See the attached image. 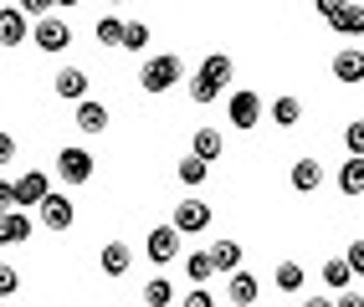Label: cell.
I'll return each instance as SVG.
<instances>
[{
	"label": "cell",
	"instance_id": "obj_1",
	"mask_svg": "<svg viewBox=\"0 0 364 307\" xmlns=\"http://www.w3.org/2000/svg\"><path fill=\"white\" fill-rule=\"evenodd\" d=\"M180 77H185V67H180L175 52H159V57H149V62L139 67V87H144V92H154V98H159V92H169Z\"/></svg>",
	"mask_w": 364,
	"mask_h": 307
},
{
	"label": "cell",
	"instance_id": "obj_2",
	"mask_svg": "<svg viewBox=\"0 0 364 307\" xmlns=\"http://www.w3.org/2000/svg\"><path fill=\"white\" fill-rule=\"evenodd\" d=\"M36 46H41V52H52V57H62L67 46H72V26H67L62 16H52V11L36 16Z\"/></svg>",
	"mask_w": 364,
	"mask_h": 307
},
{
	"label": "cell",
	"instance_id": "obj_3",
	"mask_svg": "<svg viewBox=\"0 0 364 307\" xmlns=\"http://www.w3.org/2000/svg\"><path fill=\"white\" fill-rule=\"evenodd\" d=\"M226 118H231V123H236L241 133H247V128H257V123H262V98H257L252 87L231 92V98H226Z\"/></svg>",
	"mask_w": 364,
	"mask_h": 307
},
{
	"label": "cell",
	"instance_id": "obj_4",
	"mask_svg": "<svg viewBox=\"0 0 364 307\" xmlns=\"http://www.w3.org/2000/svg\"><path fill=\"white\" fill-rule=\"evenodd\" d=\"M36 210H41V225L46 230H72V221H77V205H72L67 195H57V190H46Z\"/></svg>",
	"mask_w": 364,
	"mask_h": 307
},
{
	"label": "cell",
	"instance_id": "obj_5",
	"mask_svg": "<svg viewBox=\"0 0 364 307\" xmlns=\"http://www.w3.org/2000/svg\"><path fill=\"white\" fill-rule=\"evenodd\" d=\"M144 256H149L154 267L175 262V256H180V230H175V225H154L149 235H144Z\"/></svg>",
	"mask_w": 364,
	"mask_h": 307
},
{
	"label": "cell",
	"instance_id": "obj_6",
	"mask_svg": "<svg viewBox=\"0 0 364 307\" xmlns=\"http://www.w3.org/2000/svg\"><path fill=\"white\" fill-rule=\"evenodd\" d=\"M57 174H62L67 184H87V179H92V154L77 149V144H67V149L57 154Z\"/></svg>",
	"mask_w": 364,
	"mask_h": 307
},
{
	"label": "cell",
	"instance_id": "obj_7",
	"mask_svg": "<svg viewBox=\"0 0 364 307\" xmlns=\"http://www.w3.org/2000/svg\"><path fill=\"white\" fill-rule=\"evenodd\" d=\"M52 190V174L41 169H26L21 179H11V205H41V195Z\"/></svg>",
	"mask_w": 364,
	"mask_h": 307
},
{
	"label": "cell",
	"instance_id": "obj_8",
	"mask_svg": "<svg viewBox=\"0 0 364 307\" xmlns=\"http://www.w3.org/2000/svg\"><path fill=\"white\" fill-rule=\"evenodd\" d=\"M169 225H175L180 235H200V230L210 225V205H200V200H180V205H175V221H169Z\"/></svg>",
	"mask_w": 364,
	"mask_h": 307
},
{
	"label": "cell",
	"instance_id": "obj_9",
	"mask_svg": "<svg viewBox=\"0 0 364 307\" xmlns=\"http://www.w3.org/2000/svg\"><path fill=\"white\" fill-rule=\"evenodd\" d=\"M21 41H31V16H21L16 6L0 11V46H21Z\"/></svg>",
	"mask_w": 364,
	"mask_h": 307
},
{
	"label": "cell",
	"instance_id": "obj_10",
	"mask_svg": "<svg viewBox=\"0 0 364 307\" xmlns=\"http://www.w3.org/2000/svg\"><path fill=\"white\" fill-rule=\"evenodd\" d=\"M31 241V216L26 210H0V246H21Z\"/></svg>",
	"mask_w": 364,
	"mask_h": 307
},
{
	"label": "cell",
	"instance_id": "obj_11",
	"mask_svg": "<svg viewBox=\"0 0 364 307\" xmlns=\"http://www.w3.org/2000/svg\"><path fill=\"white\" fill-rule=\"evenodd\" d=\"M52 87H57V98H62V103H82L92 82H87V72H82V67H62Z\"/></svg>",
	"mask_w": 364,
	"mask_h": 307
},
{
	"label": "cell",
	"instance_id": "obj_12",
	"mask_svg": "<svg viewBox=\"0 0 364 307\" xmlns=\"http://www.w3.org/2000/svg\"><path fill=\"white\" fill-rule=\"evenodd\" d=\"M328 26L338 36H364V6H354V0H344L333 16H328Z\"/></svg>",
	"mask_w": 364,
	"mask_h": 307
},
{
	"label": "cell",
	"instance_id": "obj_13",
	"mask_svg": "<svg viewBox=\"0 0 364 307\" xmlns=\"http://www.w3.org/2000/svg\"><path fill=\"white\" fill-rule=\"evenodd\" d=\"M98 267H103V277H129L134 251H129L124 241H108V246H103V256H98Z\"/></svg>",
	"mask_w": 364,
	"mask_h": 307
},
{
	"label": "cell",
	"instance_id": "obj_14",
	"mask_svg": "<svg viewBox=\"0 0 364 307\" xmlns=\"http://www.w3.org/2000/svg\"><path fill=\"white\" fill-rule=\"evenodd\" d=\"M257 292H262V287H257V277H252L247 267H236V272H231V281H226V297H231L236 307H252V302H257Z\"/></svg>",
	"mask_w": 364,
	"mask_h": 307
},
{
	"label": "cell",
	"instance_id": "obj_15",
	"mask_svg": "<svg viewBox=\"0 0 364 307\" xmlns=\"http://www.w3.org/2000/svg\"><path fill=\"white\" fill-rule=\"evenodd\" d=\"M287 179H293V190H298V195H313V190L323 184V164H318V159H298Z\"/></svg>",
	"mask_w": 364,
	"mask_h": 307
},
{
	"label": "cell",
	"instance_id": "obj_16",
	"mask_svg": "<svg viewBox=\"0 0 364 307\" xmlns=\"http://www.w3.org/2000/svg\"><path fill=\"white\" fill-rule=\"evenodd\" d=\"M221 149H226V138L215 133V128H196V138H190V154H196L200 164H215V159H221Z\"/></svg>",
	"mask_w": 364,
	"mask_h": 307
},
{
	"label": "cell",
	"instance_id": "obj_17",
	"mask_svg": "<svg viewBox=\"0 0 364 307\" xmlns=\"http://www.w3.org/2000/svg\"><path fill=\"white\" fill-rule=\"evenodd\" d=\"M77 128H82V133H103V128H108V108L92 103V98H82V103H77Z\"/></svg>",
	"mask_w": 364,
	"mask_h": 307
},
{
	"label": "cell",
	"instance_id": "obj_18",
	"mask_svg": "<svg viewBox=\"0 0 364 307\" xmlns=\"http://www.w3.org/2000/svg\"><path fill=\"white\" fill-rule=\"evenodd\" d=\"M185 87H190V103H200V108H205V103H215V98L226 92L221 82H215V77H205V72H196V77H190Z\"/></svg>",
	"mask_w": 364,
	"mask_h": 307
},
{
	"label": "cell",
	"instance_id": "obj_19",
	"mask_svg": "<svg viewBox=\"0 0 364 307\" xmlns=\"http://www.w3.org/2000/svg\"><path fill=\"white\" fill-rule=\"evenodd\" d=\"M338 190H344V195H359L364 190V154H349V164L338 169Z\"/></svg>",
	"mask_w": 364,
	"mask_h": 307
},
{
	"label": "cell",
	"instance_id": "obj_20",
	"mask_svg": "<svg viewBox=\"0 0 364 307\" xmlns=\"http://www.w3.org/2000/svg\"><path fill=\"white\" fill-rule=\"evenodd\" d=\"M333 77L338 82H359L364 77V52H338L333 57Z\"/></svg>",
	"mask_w": 364,
	"mask_h": 307
},
{
	"label": "cell",
	"instance_id": "obj_21",
	"mask_svg": "<svg viewBox=\"0 0 364 307\" xmlns=\"http://www.w3.org/2000/svg\"><path fill=\"white\" fill-rule=\"evenodd\" d=\"M210 267H215V272H236V267H241V246H236V241H215V246H210Z\"/></svg>",
	"mask_w": 364,
	"mask_h": 307
},
{
	"label": "cell",
	"instance_id": "obj_22",
	"mask_svg": "<svg viewBox=\"0 0 364 307\" xmlns=\"http://www.w3.org/2000/svg\"><path fill=\"white\" fill-rule=\"evenodd\" d=\"M185 272H190V281H196V287H205V281L215 277V267H210V251H190V256H185Z\"/></svg>",
	"mask_w": 364,
	"mask_h": 307
},
{
	"label": "cell",
	"instance_id": "obj_23",
	"mask_svg": "<svg viewBox=\"0 0 364 307\" xmlns=\"http://www.w3.org/2000/svg\"><path fill=\"white\" fill-rule=\"evenodd\" d=\"M298 118H303V103L298 98H277L272 103V123L277 128H298Z\"/></svg>",
	"mask_w": 364,
	"mask_h": 307
},
{
	"label": "cell",
	"instance_id": "obj_24",
	"mask_svg": "<svg viewBox=\"0 0 364 307\" xmlns=\"http://www.w3.org/2000/svg\"><path fill=\"white\" fill-rule=\"evenodd\" d=\"M144 302H149V307H175V287H169L164 277L144 281Z\"/></svg>",
	"mask_w": 364,
	"mask_h": 307
},
{
	"label": "cell",
	"instance_id": "obj_25",
	"mask_svg": "<svg viewBox=\"0 0 364 307\" xmlns=\"http://www.w3.org/2000/svg\"><path fill=\"white\" fill-rule=\"evenodd\" d=\"M92 36H98V46H118V41H124V21H118V16H98Z\"/></svg>",
	"mask_w": 364,
	"mask_h": 307
},
{
	"label": "cell",
	"instance_id": "obj_26",
	"mask_svg": "<svg viewBox=\"0 0 364 307\" xmlns=\"http://www.w3.org/2000/svg\"><path fill=\"white\" fill-rule=\"evenodd\" d=\"M205 174H210V164H200L196 154L180 159V184H190V190H196V184H205Z\"/></svg>",
	"mask_w": 364,
	"mask_h": 307
},
{
	"label": "cell",
	"instance_id": "obj_27",
	"mask_svg": "<svg viewBox=\"0 0 364 307\" xmlns=\"http://www.w3.org/2000/svg\"><path fill=\"white\" fill-rule=\"evenodd\" d=\"M124 52H144V46H149V26H144V21H124Z\"/></svg>",
	"mask_w": 364,
	"mask_h": 307
},
{
	"label": "cell",
	"instance_id": "obj_28",
	"mask_svg": "<svg viewBox=\"0 0 364 307\" xmlns=\"http://www.w3.org/2000/svg\"><path fill=\"white\" fill-rule=\"evenodd\" d=\"M277 287L282 292H298L303 287V267L298 262H277Z\"/></svg>",
	"mask_w": 364,
	"mask_h": 307
},
{
	"label": "cell",
	"instance_id": "obj_29",
	"mask_svg": "<svg viewBox=\"0 0 364 307\" xmlns=\"http://www.w3.org/2000/svg\"><path fill=\"white\" fill-rule=\"evenodd\" d=\"M323 281H328V287H349V281H354V272L344 267V256H338V262H323Z\"/></svg>",
	"mask_w": 364,
	"mask_h": 307
},
{
	"label": "cell",
	"instance_id": "obj_30",
	"mask_svg": "<svg viewBox=\"0 0 364 307\" xmlns=\"http://www.w3.org/2000/svg\"><path fill=\"white\" fill-rule=\"evenodd\" d=\"M16 292H21V272L0 262V297H16Z\"/></svg>",
	"mask_w": 364,
	"mask_h": 307
},
{
	"label": "cell",
	"instance_id": "obj_31",
	"mask_svg": "<svg viewBox=\"0 0 364 307\" xmlns=\"http://www.w3.org/2000/svg\"><path fill=\"white\" fill-rule=\"evenodd\" d=\"M344 144H349V154H364V123H349Z\"/></svg>",
	"mask_w": 364,
	"mask_h": 307
},
{
	"label": "cell",
	"instance_id": "obj_32",
	"mask_svg": "<svg viewBox=\"0 0 364 307\" xmlns=\"http://www.w3.org/2000/svg\"><path fill=\"white\" fill-rule=\"evenodd\" d=\"M344 267H349V272H364V241H354V246L344 251Z\"/></svg>",
	"mask_w": 364,
	"mask_h": 307
},
{
	"label": "cell",
	"instance_id": "obj_33",
	"mask_svg": "<svg viewBox=\"0 0 364 307\" xmlns=\"http://www.w3.org/2000/svg\"><path fill=\"white\" fill-rule=\"evenodd\" d=\"M16 11H21V16H46V11H52V0H21Z\"/></svg>",
	"mask_w": 364,
	"mask_h": 307
},
{
	"label": "cell",
	"instance_id": "obj_34",
	"mask_svg": "<svg viewBox=\"0 0 364 307\" xmlns=\"http://www.w3.org/2000/svg\"><path fill=\"white\" fill-rule=\"evenodd\" d=\"M180 307H215V297H210L205 287H196V292H190V297H185Z\"/></svg>",
	"mask_w": 364,
	"mask_h": 307
},
{
	"label": "cell",
	"instance_id": "obj_35",
	"mask_svg": "<svg viewBox=\"0 0 364 307\" xmlns=\"http://www.w3.org/2000/svg\"><path fill=\"white\" fill-rule=\"evenodd\" d=\"M333 307H364V297H359L354 287H344V292H338V302H333Z\"/></svg>",
	"mask_w": 364,
	"mask_h": 307
},
{
	"label": "cell",
	"instance_id": "obj_36",
	"mask_svg": "<svg viewBox=\"0 0 364 307\" xmlns=\"http://www.w3.org/2000/svg\"><path fill=\"white\" fill-rule=\"evenodd\" d=\"M11 159H16V138L0 133V164H11Z\"/></svg>",
	"mask_w": 364,
	"mask_h": 307
},
{
	"label": "cell",
	"instance_id": "obj_37",
	"mask_svg": "<svg viewBox=\"0 0 364 307\" xmlns=\"http://www.w3.org/2000/svg\"><path fill=\"white\" fill-rule=\"evenodd\" d=\"M313 6H318V16H323V21H328V16H333V11H338V6H344V0H313Z\"/></svg>",
	"mask_w": 364,
	"mask_h": 307
},
{
	"label": "cell",
	"instance_id": "obj_38",
	"mask_svg": "<svg viewBox=\"0 0 364 307\" xmlns=\"http://www.w3.org/2000/svg\"><path fill=\"white\" fill-rule=\"evenodd\" d=\"M0 210H11V179H0Z\"/></svg>",
	"mask_w": 364,
	"mask_h": 307
},
{
	"label": "cell",
	"instance_id": "obj_39",
	"mask_svg": "<svg viewBox=\"0 0 364 307\" xmlns=\"http://www.w3.org/2000/svg\"><path fill=\"white\" fill-rule=\"evenodd\" d=\"M52 6H57V11H72V6H82V0H52Z\"/></svg>",
	"mask_w": 364,
	"mask_h": 307
},
{
	"label": "cell",
	"instance_id": "obj_40",
	"mask_svg": "<svg viewBox=\"0 0 364 307\" xmlns=\"http://www.w3.org/2000/svg\"><path fill=\"white\" fill-rule=\"evenodd\" d=\"M303 307H333V302H323V297H308V302H303Z\"/></svg>",
	"mask_w": 364,
	"mask_h": 307
},
{
	"label": "cell",
	"instance_id": "obj_41",
	"mask_svg": "<svg viewBox=\"0 0 364 307\" xmlns=\"http://www.w3.org/2000/svg\"><path fill=\"white\" fill-rule=\"evenodd\" d=\"M108 6H124V0H108Z\"/></svg>",
	"mask_w": 364,
	"mask_h": 307
}]
</instances>
